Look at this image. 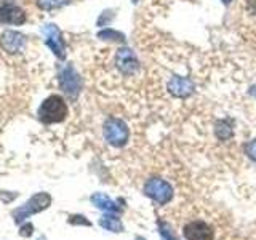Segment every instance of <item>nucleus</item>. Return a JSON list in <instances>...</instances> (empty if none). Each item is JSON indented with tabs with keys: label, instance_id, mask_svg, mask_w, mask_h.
I'll return each mask as SVG.
<instances>
[{
	"label": "nucleus",
	"instance_id": "f257e3e1",
	"mask_svg": "<svg viewBox=\"0 0 256 240\" xmlns=\"http://www.w3.org/2000/svg\"><path fill=\"white\" fill-rule=\"evenodd\" d=\"M68 116V106L64 100L58 94H53L46 98L38 109V117L45 124H56L61 122Z\"/></svg>",
	"mask_w": 256,
	"mask_h": 240
},
{
	"label": "nucleus",
	"instance_id": "f03ea898",
	"mask_svg": "<svg viewBox=\"0 0 256 240\" xmlns=\"http://www.w3.org/2000/svg\"><path fill=\"white\" fill-rule=\"evenodd\" d=\"M128 128L126 125L118 118H109L106 125H104V136L109 141V144L116 148L124 146V144L128 141Z\"/></svg>",
	"mask_w": 256,
	"mask_h": 240
},
{
	"label": "nucleus",
	"instance_id": "7ed1b4c3",
	"mask_svg": "<svg viewBox=\"0 0 256 240\" xmlns=\"http://www.w3.org/2000/svg\"><path fill=\"white\" fill-rule=\"evenodd\" d=\"M144 192H146L150 198H154L156 202H158V204L170 202L172 197H173V188L166 181L158 180V178L148 181L146 188H144Z\"/></svg>",
	"mask_w": 256,
	"mask_h": 240
},
{
	"label": "nucleus",
	"instance_id": "20e7f679",
	"mask_svg": "<svg viewBox=\"0 0 256 240\" xmlns=\"http://www.w3.org/2000/svg\"><path fill=\"white\" fill-rule=\"evenodd\" d=\"M182 234L188 240H213L214 237L213 228L205 221L188 222L182 229Z\"/></svg>",
	"mask_w": 256,
	"mask_h": 240
},
{
	"label": "nucleus",
	"instance_id": "39448f33",
	"mask_svg": "<svg viewBox=\"0 0 256 240\" xmlns=\"http://www.w3.org/2000/svg\"><path fill=\"white\" fill-rule=\"evenodd\" d=\"M168 92H170L174 98H189V96L196 92V84L192 82V78L189 77H181L174 76L170 78V82L166 85Z\"/></svg>",
	"mask_w": 256,
	"mask_h": 240
},
{
	"label": "nucleus",
	"instance_id": "423d86ee",
	"mask_svg": "<svg viewBox=\"0 0 256 240\" xmlns=\"http://www.w3.org/2000/svg\"><path fill=\"white\" fill-rule=\"evenodd\" d=\"M50 202H52V198L48 194H38L36 197H32L26 205H24L22 208H20V210L14 213V220L18 222H21L24 218H28L29 214L37 213L40 210H45V208L50 205Z\"/></svg>",
	"mask_w": 256,
	"mask_h": 240
},
{
	"label": "nucleus",
	"instance_id": "0eeeda50",
	"mask_svg": "<svg viewBox=\"0 0 256 240\" xmlns=\"http://www.w3.org/2000/svg\"><path fill=\"white\" fill-rule=\"evenodd\" d=\"M116 61H117V68L125 76L134 74V72L138 70V68H140L138 58H136L134 53L130 50V48H122V50H118Z\"/></svg>",
	"mask_w": 256,
	"mask_h": 240
},
{
	"label": "nucleus",
	"instance_id": "6e6552de",
	"mask_svg": "<svg viewBox=\"0 0 256 240\" xmlns=\"http://www.w3.org/2000/svg\"><path fill=\"white\" fill-rule=\"evenodd\" d=\"M24 13L20 8L14 6H5L0 10V22H13V24H21L24 22Z\"/></svg>",
	"mask_w": 256,
	"mask_h": 240
},
{
	"label": "nucleus",
	"instance_id": "1a4fd4ad",
	"mask_svg": "<svg viewBox=\"0 0 256 240\" xmlns=\"http://www.w3.org/2000/svg\"><path fill=\"white\" fill-rule=\"evenodd\" d=\"M92 202L101 208V210H106V212H120V206L116 204V202H112V200L108 197V196H104V194H94L92 197Z\"/></svg>",
	"mask_w": 256,
	"mask_h": 240
},
{
	"label": "nucleus",
	"instance_id": "9d476101",
	"mask_svg": "<svg viewBox=\"0 0 256 240\" xmlns=\"http://www.w3.org/2000/svg\"><path fill=\"white\" fill-rule=\"evenodd\" d=\"M214 133L221 141H226V140L232 138V134H234L232 126L229 125V122H226V120H218V122H216Z\"/></svg>",
	"mask_w": 256,
	"mask_h": 240
},
{
	"label": "nucleus",
	"instance_id": "9b49d317",
	"mask_svg": "<svg viewBox=\"0 0 256 240\" xmlns=\"http://www.w3.org/2000/svg\"><path fill=\"white\" fill-rule=\"evenodd\" d=\"M100 224L102 228H106L108 230H112V232H120L122 230V224H120L118 218L116 216H102Z\"/></svg>",
	"mask_w": 256,
	"mask_h": 240
},
{
	"label": "nucleus",
	"instance_id": "f8f14e48",
	"mask_svg": "<svg viewBox=\"0 0 256 240\" xmlns=\"http://www.w3.org/2000/svg\"><path fill=\"white\" fill-rule=\"evenodd\" d=\"M245 154L250 157L253 162H256V140L245 144Z\"/></svg>",
	"mask_w": 256,
	"mask_h": 240
},
{
	"label": "nucleus",
	"instance_id": "ddd939ff",
	"mask_svg": "<svg viewBox=\"0 0 256 240\" xmlns=\"http://www.w3.org/2000/svg\"><path fill=\"white\" fill-rule=\"evenodd\" d=\"M66 0H38V5L42 8H53V6H58L61 4H64Z\"/></svg>",
	"mask_w": 256,
	"mask_h": 240
},
{
	"label": "nucleus",
	"instance_id": "4468645a",
	"mask_svg": "<svg viewBox=\"0 0 256 240\" xmlns=\"http://www.w3.org/2000/svg\"><path fill=\"white\" fill-rule=\"evenodd\" d=\"M101 37H109L110 40H122L124 38V36L118 34V32H116V30H106V32H102Z\"/></svg>",
	"mask_w": 256,
	"mask_h": 240
},
{
	"label": "nucleus",
	"instance_id": "2eb2a0df",
	"mask_svg": "<svg viewBox=\"0 0 256 240\" xmlns=\"http://www.w3.org/2000/svg\"><path fill=\"white\" fill-rule=\"evenodd\" d=\"M160 229H162V230H160V234H162V238H164V240H178V238H176V237L172 234L170 230H166V229H165V224H162V228H160Z\"/></svg>",
	"mask_w": 256,
	"mask_h": 240
},
{
	"label": "nucleus",
	"instance_id": "dca6fc26",
	"mask_svg": "<svg viewBox=\"0 0 256 240\" xmlns=\"http://www.w3.org/2000/svg\"><path fill=\"white\" fill-rule=\"evenodd\" d=\"M250 94H253L254 98H256V85H253V86L250 88Z\"/></svg>",
	"mask_w": 256,
	"mask_h": 240
},
{
	"label": "nucleus",
	"instance_id": "f3484780",
	"mask_svg": "<svg viewBox=\"0 0 256 240\" xmlns=\"http://www.w3.org/2000/svg\"><path fill=\"white\" fill-rule=\"evenodd\" d=\"M221 2H222L224 5H229V4L232 2V0H221Z\"/></svg>",
	"mask_w": 256,
	"mask_h": 240
},
{
	"label": "nucleus",
	"instance_id": "a211bd4d",
	"mask_svg": "<svg viewBox=\"0 0 256 240\" xmlns=\"http://www.w3.org/2000/svg\"><path fill=\"white\" fill-rule=\"evenodd\" d=\"M136 240H142V238H136Z\"/></svg>",
	"mask_w": 256,
	"mask_h": 240
}]
</instances>
